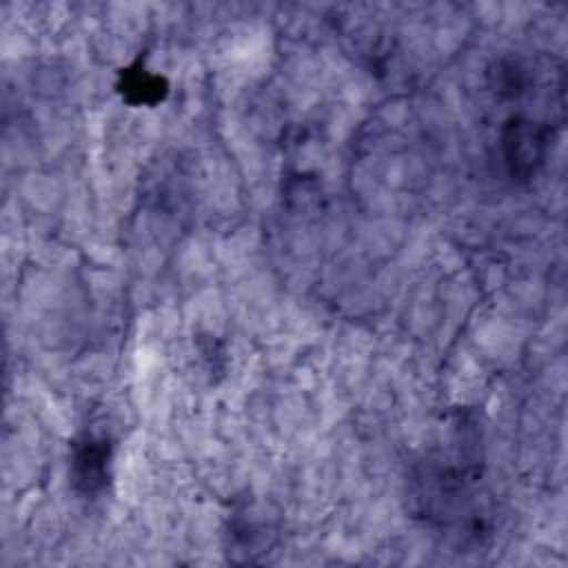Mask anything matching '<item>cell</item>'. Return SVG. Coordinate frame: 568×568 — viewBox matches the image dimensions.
<instances>
[{
    "instance_id": "cell-1",
    "label": "cell",
    "mask_w": 568,
    "mask_h": 568,
    "mask_svg": "<svg viewBox=\"0 0 568 568\" xmlns=\"http://www.w3.org/2000/svg\"><path fill=\"white\" fill-rule=\"evenodd\" d=\"M550 126L537 120L515 115L506 120L499 133L504 162L513 178H530L544 164L550 149Z\"/></svg>"
},
{
    "instance_id": "cell-2",
    "label": "cell",
    "mask_w": 568,
    "mask_h": 568,
    "mask_svg": "<svg viewBox=\"0 0 568 568\" xmlns=\"http://www.w3.org/2000/svg\"><path fill=\"white\" fill-rule=\"evenodd\" d=\"M113 446L106 435L84 433L71 448V481L84 497L100 495L111 479Z\"/></svg>"
},
{
    "instance_id": "cell-3",
    "label": "cell",
    "mask_w": 568,
    "mask_h": 568,
    "mask_svg": "<svg viewBox=\"0 0 568 568\" xmlns=\"http://www.w3.org/2000/svg\"><path fill=\"white\" fill-rule=\"evenodd\" d=\"M226 539V555L231 561L255 564L262 561L273 546V526L260 510L244 506L229 517Z\"/></svg>"
},
{
    "instance_id": "cell-4",
    "label": "cell",
    "mask_w": 568,
    "mask_h": 568,
    "mask_svg": "<svg viewBox=\"0 0 568 568\" xmlns=\"http://www.w3.org/2000/svg\"><path fill=\"white\" fill-rule=\"evenodd\" d=\"M118 91L122 100L131 106H155L160 104L169 93V82L149 71L140 60L131 67L122 69L118 80Z\"/></svg>"
}]
</instances>
